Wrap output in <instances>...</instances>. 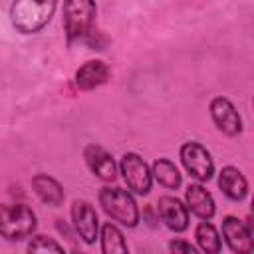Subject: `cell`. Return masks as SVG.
<instances>
[{"label": "cell", "mask_w": 254, "mask_h": 254, "mask_svg": "<svg viewBox=\"0 0 254 254\" xmlns=\"http://www.w3.org/2000/svg\"><path fill=\"white\" fill-rule=\"evenodd\" d=\"M222 236L232 252L248 254L252 250V232L250 224L242 222L236 216H226L222 220Z\"/></svg>", "instance_id": "8"}, {"label": "cell", "mask_w": 254, "mask_h": 254, "mask_svg": "<svg viewBox=\"0 0 254 254\" xmlns=\"http://www.w3.org/2000/svg\"><path fill=\"white\" fill-rule=\"evenodd\" d=\"M210 115H212L214 125L222 133L234 137L242 131V119H240L236 107L226 97H214L210 101Z\"/></svg>", "instance_id": "7"}, {"label": "cell", "mask_w": 254, "mask_h": 254, "mask_svg": "<svg viewBox=\"0 0 254 254\" xmlns=\"http://www.w3.org/2000/svg\"><path fill=\"white\" fill-rule=\"evenodd\" d=\"M101 250L105 254H125L127 252V244L117 226L105 224L101 228Z\"/></svg>", "instance_id": "17"}, {"label": "cell", "mask_w": 254, "mask_h": 254, "mask_svg": "<svg viewBox=\"0 0 254 254\" xmlns=\"http://www.w3.org/2000/svg\"><path fill=\"white\" fill-rule=\"evenodd\" d=\"M95 2L93 0H65L64 4V30L69 42L87 36L95 18Z\"/></svg>", "instance_id": "4"}, {"label": "cell", "mask_w": 254, "mask_h": 254, "mask_svg": "<svg viewBox=\"0 0 254 254\" xmlns=\"http://www.w3.org/2000/svg\"><path fill=\"white\" fill-rule=\"evenodd\" d=\"M56 0H14L10 8V18L16 30L32 34L42 30L52 18Z\"/></svg>", "instance_id": "1"}, {"label": "cell", "mask_w": 254, "mask_h": 254, "mask_svg": "<svg viewBox=\"0 0 254 254\" xmlns=\"http://www.w3.org/2000/svg\"><path fill=\"white\" fill-rule=\"evenodd\" d=\"M121 175L127 183V187L137 194H147L151 190L153 175L147 167V163L137 153H125L121 159Z\"/></svg>", "instance_id": "5"}, {"label": "cell", "mask_w": 254, "mask_h": 254, "mask_svg": "<svg viewBox=\"0 0 254 254\" xmlns=\"http://www.w3.org/2000/svg\"><path fill=\"white\" fill-rule=\"evenodd\" d=\"M151 175L167 189H177L181 185V175L177 171V167L169 161V159H157L153 163V171Z\"/></svg>", "instance_id": "16"}, {"label": "cell", "mask_w": 254, "mask_h": 254, "mask_svg": "<svg viewBox=\"0 0 254 254\" xmlns=\"http://www.w3.org/2000/svg\"><path fill=\"white\" fill-rule=\"evenodd\" d=\"M85 163L89 167V171L99 177L101 181H113L117 175V165L113 161V157L99 145H89L85 149Z\"/></svg>", "instance_id": "11"}, {"label": "cell", "mask_w": 254, "mask_h": 254, "mask_svg": "<svg viewBox=\"0 0 254 254\" xmlns=\"http://www.w3.org/2000/svg\"><path fill=\"white\" fill-rule=\"evenodd\" d=\"M157 206H159V214H161L163 222L167 224V228H171L175 232H183L189 226V210L179 198L161 196Z\"/></svg>", "instance_id": "10"}, {"label": "cell", "mask_w": 254, "mask_h": 254, "mask_svg": "<svg viewBox=\"0 0 254 254\" xmlns=\"http://www.w3.org/2000/svg\"><path fill=\"white\" fill-rule=\"evenodd\" d=\"M181 161H183L185 169L198 181H208L214 173L212 157L200 143H194V141L185 143L181 147Z\"/></svg>", "instance_id": "6"}, {"label": "cell", "mask_w": 254, "mask_h": 254, "mask_svg": "<svg viewBox=\"0 0 254 254\" xmlns=\"http://www.w3.org/2000/svg\"><path fill=\"white\" fill-rule=\"evenodd\" d=\"M218 187L230 200H242L248 194V183L236 167H224L220 171Z\"/></svg>", "instance_id": "14"}, {"label": "cell", "mask_w": 254, "mask_h": 254, "mask_svg": "<svg viewBox=\"0 0 254 254\" xmlns=\"http://www.w3.org/2000/svg\"><path fill=\"white\" fill-rule=\"evenodd\" d=\"M169 248H171V250H175V252H190V254H194V252H196V248H194L192 244L183 242V240H173V242L169 244Z\"/></svg>", "instance_id": "20"}, {"label": "cell", "mask_w": 254, "mask_h": 254, "mask_svg": "<svg viewBox=\"0 0 254 254\" xmlns=\"http://www.w3.org/2000/svg\"><path fill=\"white\" fill-rule=\"evenodd\" d=\"M99 202L113 220L125 226H135L139 222V208L127 190L119 187H105L99 192Z\"/></svg>", "instance_id": "3"}, {"label": "cell", "mask_w": 254, "mask_h": 254, "mask_svg": "<svg viewBox=\"0 0 254 254\" xmlns=\"http://www.w3.org/2000/svg\"><path fill=\"white\" fill-rule=\"evenodd\" d=\"M32 187H34L36 194L42 198V202H46L50 206H60L64 202V189L56 179H52L48 175H36L32 179Z\"/></svg>", "instance_id": "15"}, {"label": "cell", "mask_w": 254, "mask_h": 254, "mask_svg": "<svg viewBox=\"0 0 254 254\" xmlns=\"http://www.w3.org/2000/svg\"><path fill=\"white\" fill-rule=\"evenodd\" d=\"M36 228V214L26 204H0V236L22 240Z\"/></svg>", "instance_id": "2"}, {"label": "cell", "mask_w": 254, "mask_h": 254, "mask_svg": "<svg viewBox=\"0 0 254 254\" xmlns=\"http://www.w3.org/2000/svg\"><path fill=\"white\" fill-rule=\"evenodd\" d=\"M107 77H109V67L103 62L93 60V62H85L75 71V85L83 91H89V89L105 83Z\"/></svg>", "instance_id": "12"}, {"label": "cell", "mask_w": 254, "mask_h": 254, "mask_svg": "<svg viewBox=\"0 0 254 254\" xmlns=\"http://www.w3.org/2000/svg\"><path fill=\"white\" fill-rule=\"evenodd\" d=\"M71 220H73V228L79 234V238L91 244L97 236V226H99L93 206L87 200H75L71 206Z\"/></svg>", "instance_id": "9"}, {"label": "cell", "mask_w": 254, "mask_h": 254, "mask_svg": "<svg viewBox=\"0 0 254 254\" xmlns=\"http://www.w3.org/2000/svg\"><path fill=\"white\" fill-rule=\"evenodd\" d=\"M194 236H196L198 246H200L204 252L216 254V252L220 250V236H218V232L214 230V226H212L210 222H206V220L200 222V224L196 226Z\"/></svg>", "instance_id": "18"}, {"label": "cell", "mask_w": 254, "mask_h": 254, "mask_svg": "<svg viewBox=\"0 0 254 254\" xmlns=\"http://www.w3.org/2000/svg\"><path fill=\"white\" fill-rule=\"evenodd\" d=\"M185 200H187V208L204 220H208L214 214V200L202 185H190L185 192Z\"/></svg>", "instance_id": "13"}, {"label": "cell", "mask_w": 254, "mask_h": 254, "mask_svg": "<svg viewBox=\"0 0 254 254\" xmlns=\"http://www.w3.org/2000/svg\"><path fill=\"white\" fill-rule=\"evenodd\" d=\"M30 252H64V246H60L56 240L48 238V236H36L30 244H28Z\"/></svg>", "instance_id": "19"}]
</instances>
